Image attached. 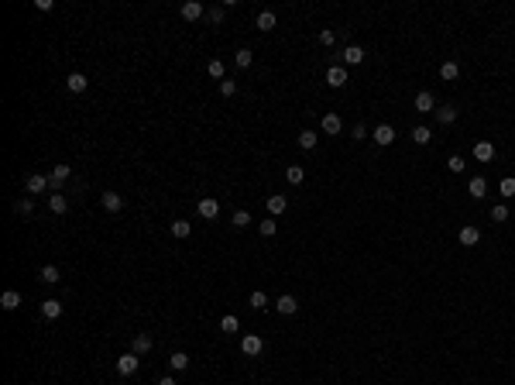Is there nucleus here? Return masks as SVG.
Returning <instances> with one entry per match:
<instances>
[{
  "mask_svg": "<svg viewBox=\"0 0 515 385\" xmlns=\"http://www.w3.org/2000/svg\"><path fill=\"white\" fill-rule=\"evenodd\" d=\"M137 364H141V358H137L134 351L120 354V358H117V375H124V378H127V375H134V372H137Z\"/></svg>",
  "mask_w": 515,
  "mask_h": 385,
  "instance_id": "1",
  "label": "nucleus"
},
{
  "mask_svg": "<svg viewBox=\"0 0 515 385\" xmlns=\"http://www.w3.org/2000/svg\"><path fill=\"white\" fill-rule=\"evenodd\" d=\"M240 351L248 354V358H258V354L264 351V340L258 337V334H248V337H240Z\"/></svg>",
  "mask_w": 515,
  "mask_h": 385,
  "instance_id": "2",
  "label": "nucleus"
},
{
  "mask_svg": "<svg viewBox=\"0 0 515 385\" xmlns=\"http://www.w3.org/2000/svg\"><path fill=\"white\" fill-rule=\"evenodd\" d=\"M69 176H72V165H55V169H52V176H48V189L58 192V189H62V182H66Z\"/></svg>",
  "mask_w": 515,
  "mask_h": 385,
  "instance_id": "3",
  "label": "nucleus"
},
{
  "mask_svg": "<svg viewBox=\"0 0 515 385\" xmlns=\"http://www.w3.org/2000/svg\"><path fill=\"white\" fill-rule=\"evenodd\" d=\"M179 14H182L186 21H199V17H203V14H206V7H203V4H199V0H186L182 7H179Z\"/></svg>",
  "mask_w": 515,
  "mask_h": 385,
  "instance_id": "4",
  "label": "nucleus"
},
{
  "mask_svg": "<svg viewBox=\"0 0 515 385\" xmlns=\"http://www.w3.org/2000/svg\"><path fill=\"white\" fill-rule=\"evenodd\" d=\"M340 59H343V66H361V62H364V48L361 45H347L340 52Z\"/></svg>",
  "mask_w": 515,
  "mask_h": 385,
  "instance_id": "5",
  "label": "nucleus"
},
{
  "mask_svg": "<svg viewBox=\"0 0 515 385\" xmlns=\"http://www.w3.org/2000/svg\"><path fill=\"white\" fill-rule=\"evenodd\" d=\"M217 214H220V203L213 200V196H203V200H199V217H206V220H217Z\"/></svg>",
  "mask_w": 515,
  "mask_h": 385,
  "instance_id": "6",
  "label": "nucleus"
},
{
  "mask_svg": "<svg viewBox=\"0 0 515 385\" xmlns=\"http://www.w3.org/2000/svg\"><path fill=\"white\" fill-rule=\"evenodd\" d=\"M86 86H90V80H86L83 72H69V76H66V90L69 93H83Z\"/></svg>",
  "mask_w": 515,
  "mask_h": 385,
  "instance_id": "7",
  "label": "nucleus"
},
{
  "mask_svg": "<svg viewBox=\"0 0 515 385\" xmlns=\"http://www.w3.org/2000/svg\"><path fill=\"white\" fill-rule=\"evenodd\" d=\"M375 141H378L381 148H388L392 141H395V127H392V124H378V127H375Z\"/></svg>",
  "mask_w": 515,
  "mask_h": 385,
  "instance_id": "8",
  "label": "nucleus"
},
{
  "mask_svg": "<svg viewBox=\"0 0 515 385\" xmlns=\"http://www.w3.org/2000/svg\"><path fill=\"white\" fill-rule=\"evenodd\" d=\"M326 83H330L333 90H340L343 83H347V69H343V66H333V69H326Z\"/></svg>",
  "mask_w": 515,
  "mask_h": 385,
  "instance_id": "9",
  "label": "nucleus"
},
{
  "mask_svg": "<svg viewBox=\"0 0 515 385\" xmlns=\"http://www.w3.org/2000/svg\"><path fill=\"white\" fill-rule=\"evenodd\" d=\"M467 192L474 196V200H484V196H488V179H484V176H474L470 186H467Z\"/></svg>",
  "mask_w": 515,
  "mask_h": 385,
  "instance_id": "10",
  "label": "nucleus"
},
{
  "mask_svg": "<svg viewBox=\"0 0 515 385\" xmlns=\"http://www.w3.org/2000/svg\"><path fill=\"white\" fill-rule=\"evenodd\" d=\"M275 306H278V313H285V317H292V313H296V310H299V303H296V296H278V299H275Z\"/></svg>",
  "mask_w": 515,
  "mask_h": 385,
  "instance_id": "11",
  "label": "nucleus"
},
{
  "mask_svg": "<svg viewBox=\"0 0 515 385\" xmlns=\"http://www.w3.org/2000/svg\"><path fill=\"white\" fill-rule=\"evenodd\" d=\"M103 210H110V214L124 210V196L120 192H103Z\"/></svg>",
  "mask_w": 515,
  "mask_h": 385,
  "instance_id": "12",
  "label": "nucleus"
},
{
  "mask_svg": "<svg viewBox=\"0 0 515 385\" xmlns=\"http://www.w3.org/2000/svg\"><path fill=\"white\" fill-rule=\"evenodd\" d=\"M474 159L478 162H491L495 159V145L491 141H478V145H474Z\"/></svg>",
  "mask_w": 515,
  "mask_h": 385,
  "instance_id": "13",
  "label": "nucleus"
},
{
  "mask_svg": "<svg viewBox=\"0 0 515 385\" xmlns=\"http://www.w3.org/2000/svg\"><path fill=\"white\" fill-rule=\"evenodd\" d=\"M24 189H28V192H45V189H48V176H38V172H34V176H28Z\"/></svg>",
  "mask_w": 515,
  "mask_h": 385,
  "instance_id": "14",
  "label": "nucleus"
},
{
  "mask_svg": "<svg viewBox=\"0 0 515 385\" xmlns=\"http://www.w3.org/2000/svg\"><path fill=\"white\" fill-rule=\"evenodd\" d=\"M42 317H45V320H58V317H62V303H58V299H45V303H42Z\"/></svg>",
  "mask_w": 515,
  "mask_h": 385,
  "instance_id": "15",
  "label": "nucleus"
},
{
  "mask_svg": "<svg viewBox=\"0 0 515 385\" xmlns=\"http://www.w3.org/2000/svg\"><path fill=\"white\" fill-rule=\"evenodd\" d=\"M323 131H326V134H340L343 121L337 117V113H323Z\"/></svg>",
  "mask_w": 515,
  "mask_h": 385,
  "instance_id": "16",
  "label": "nucleus"
},
{
  "mask_svg": "<svg viewBox=\"0 0 515 385\" xmlns=\"http://www.w3.org/2000/svg\"><path fill=\"white\" fill-rule=\"evenodd\" d=\"M478 241H481V230H478V227H460V244H464V248H474Z\"/></svg>",
  "mask_w": 515,
  "mask_h": 385,
  "instance_id": "17",
  "label": "nucleus"
},
{
  "mask_svg": "<svg viewBox=\"0 0 515 385\" xmlns=\"http://www.w3.org/2000/svg\"><path fill=\"white\" fill-rule=\"evenodd\" d=\"M38 279H42V282H45V285H55L58 279H62V272H58L55 265H45V268L38 272Z\"/></svg>",
  "mask_w": 515,
  "mask_h": 385,
  "instance_id": "18",
  "label": "nucleus"
},
{
  "mask_svg": "<svg viewBox=\"0 0 515 385\" xmlns=\"http://www.w3.org/2000/svg\"><path fill=\"white\" fill-rule=\"evenodd\" d=\"M48 206H52V214H66V210H69V200L62 196V192H52V196H48Z\"/></svg>",
  "mask_w": 515,
  "mask_h": 385,
  "instance_id": "19",
  "label": "nucleus"
},
{
  "mask_svg": "<svg viewBox=\"0 0 515 385\" xmlns=\"http://www.w3.org/2000/svg\"><path fill=\"white\" fill-rule=\"evenodd\" d=\"M433 107H436L433 93H419V97H416V110H419V113H433Z\"/></svg>",
  "mask_w": 515,
  "mask_h": 385,
  "instance_id": "20",
  "label": "nucleus"
},
{
  "mask_svg": "<svg viewBox=\"0 0 515 385\" xmlns=\"http://www.w3.org/2000/svg\"><path fill=\"white\" fill-rule=\"evenodd\" d=\"M0 306H4V310H17V306H21V293L7 289V293L0 296Z\"/></svg>",
  "mask_w": 515,
  "mask_h": 385,
  "instance_id": "21",
  "label": "nucleus"
},
{
  "mask_svg": "<svg viewBox=\"0 0 515 385\" xmlns=\"http://www.w3.org/2000/svg\"><path fill=\"white\" fill-rule=\"evenodd\" d=\"M285 206H289L285 196H278V192H275V196H268V214H285Z\"/></svg>",
  "mask_w": 515,
  "mask_h": 385,
  "instance_id": "22",
  "label": "nucleus"
},
{
  "mask_svg": "<svg viewBox=\"0 0 515 385\" xmlns=\"http://www.w3.org/2000/svg\"><path fill=\"white\" fill-rule=\"evenodd\" d=\"M412 141H416V145H429V141H433V131H429V127H412Z\"/></svg>",
  "mask_w": 515,
  "mask_h": 385,
  "instance_id": "23",
  "label": "nucleus"
},
{
  "mask_svg": "<svg viewBox=\"0 0 515 385\" xmlns=\"http://www.w3.org/2000/svg\"><path fill=\"white\" fill-rule=\"evenodd\" d=\"M172 234H175V238H189V234H193V224H189V220H172Z\"/></svg>",
  "mask_w": 515,
  "mask_h": 385,
  "instance_id": "24",
  "label": "nucleus"
},
{
  "mask_svg": "<svg viewBox=\"0 0 515 385\" xmlns=\"http://www.w3.org/2000/svg\"><path fill=\"white\" fill-rule=\"evenodd\" d=\"M206 72H210V76H213V80H220V83L227 80V76H223V72H227V69H223V62H220V59H210V66H206Z\"/></svg>",
  "mask_w": 515,
  "mask_h": 385,
  "instance_id": "25",
  "label": "nucleus"
},
{
  "mask_svg": "<svg viewBox=\"0 0 515 385\" xmlns=\"http://www.w3.org/2000/svg\"><path fill=\"white\" fill-rule=\"evenodd\" d=\"M440 76H443L446 83L457 80V76H460V66H457V62H443V66H440Z\"/></svg>",
  "mask_w": 515,
  "mask_h": 385,
  "instance_id": "26",
  "label": "nucleus"
},
{
  "mask_svg": "<svg viewBox=\"0 0 515 385\" xmlns=\"http://www.w3.org/2000/svg\"><path fill=\"white\" fill-rule=\"evenodd\" d=\"M169 364H172V372H186V368H189V358H186L182 351H175L169 358Z\"/></svg>",
  "mask_w": 515,
  "mask_h": 385,
  "instance_id": "27",
  "label": "nucleus"
},
{
  "mask_svg": "<svg viewBox=\"0 0 515 385\" xmlns=\"http://www.w3.org/2000/svg\"><path fill=\"white\" fill-rule=\"evenodd\" d=\"M285 179L292 182V186H299V182L306 179V172H302V165H289V169H285Z\"/></svg>",
  "mask_w": 515,
  "mask_h": 385,
  "instance_id": "28",
  "label": "nucleus"
},
{
  "mask_svg": "<svg viewBox=\"0 0 515 385\" xmlns=\"http://www.w3.org/2000/svg\"><path fill=\"white\" fill-rule=\"evenodd\" d=\"M151 351V337L148 334H137L134 337V354H148Z\"/></svg>",
  "mask_w": 515,
  "mask_h": 385,
  "instance_id": "29",
  "label": "nucleus"
},
{
  "mask_svg": "<svg viewBox=\"0 0 515 385\" xmlns=\"http://www.w3.org/2000/svg\"><path fill=\"white\" fill-rule=\"evenodd\" d=\"M436 121H440V124H454V121H457V110H454V107H440V110H436Z\"/></svg>",
  "mask_w": 515,
  "mask_h": 385,
  "instance_id": "30",
  "label": "nucleus"
},
{
  "mask_svg": "<svg viewBox=\"0 0 515 385\" xmlns=\"http://www.w3.org/2000/svg\"><path fill=\"white\" fill-rule=\"evenodd\" d=\"M220 330H223V334H237V330H240V320H237V317H230V313H227V317L220 320Z\"/></svg>",
  "mask_w": 515,
  "mask_h": 385,
  "instance_id": "31",
  "label": "nucleus"
},
{
  "mask_svg": "<svg viewBox=\"0 0 515 385\" xmlns=\"http://www.w3.org/2000/svg\"><path fill=\"white\" fill-rule=\"evenodd\" d=\"M223 17H227V7H210L206 11V21L210 24H223Z\"/></svg>",
  "mask_w": 515,
  "mask_h": 385,
  "instance_id": "32",
  "label": "nucleus"
},
{
  "mask_svg": "<svg viewBox=\"0 0 515 385\" xmlns=\"http://www.w3.org/2000/svg\"><path fill=\"white\" fill-rule=\"evenodd\" d=\"M230 224H234V227H237V230H244V227H248V224H251V214H248V210H237V214H234V217H230Z\"/></svg>",
  "mask_w": 515,
  "mask_h": 385,
  "instance_id": "33",
  "label": "nucleus"
},
{
  "mask_svg": "<svg viewBox=\"0 0 515 385\" xmlns=\"http://www.w3.org/2000/svg\"><path fill=\"white\" fill-rule=\"evenodd\" d=\"M258 28H261V31H272V28H275V14L272 11H261V14H258Z\"/></svg>",
  "mask_w": 515,
  "mask_h": 385,
  "instance_id": "34",
  "label": "nucleus"
},
{
  "mask_svg": "<svg viewBox=\"0 0 515 385\" xmlns=\"http://www.w3.org/2000/svg\"><path fill=\"white\" fill-rule=\"evenodd\" d=\"M14 214H17V217H31L34 214V203H31V200H17V203H14Z\"/></svg>",
  "mask_w": 515,
  "mask_h": 385,
  "instance_id": "35",
  "label": "nucleus"
},
{
  "mask_svg": "<svg viewBox=\"0 0 515 385\" xmlns=\"http://www.w3.org/2000/svg\"><path fill=\"white\" fill-rule=\"evenodd\" d=\"M316 141H320V138L313 134V131H302V134H299V148H306V151H309V148H316Z\"/></svg>",
  "mask_w": 515,
  "mask_h": 385,
  "instance_id": "36",
  "label": "nucleus"
},
{
  "mask_svg": "<svg viewBox=\"0 0 515 385\" xmlns=\"http://www.w3.org/2000/svg\"><path fill=\"white\" fill-rule=\"evenodd\" d=\"M498 189H502V196H505V200H512V196H515V179H512V176H505Z\"/></svg>",
  "mask_w": 515,
  "mask_h": 385,
  "instance_id": "37",
  "label": "nucleus"
},
{
  "mask_svg": "<svg viewBox=\"0 0 515 385\" xmlns=\"http://www.w3.org/2000/svg\"><path fill=\"white\" fill-rule=\"evenodd\" d=\"M248 303H251V310H264V306H268V296L258 289V293H251V299H248Z\"/></svg>",
  "mask_w": 515,
  "mask_h": 385,
  "instance_id": "38",
  "label": "nucleus"
},
{
  "mask_svg": "<svg viewBox=\"0 0 515 385\" xmlns=\"http://www.w3.org/2000/svg\"><path fill=\"white\" fill-rule=\"evenodd\" d=\"M251 59H254V55L248 52V48H237V55H234V62H237L240 69H248V66H251Z\"/></svg>",
  "mask_w": 515,
  "mask_h": 385,
  "instance_id": "39",
  "label": "nucleus"
},
{
  "mask_svg": "<svg viewBox=\"0 0 515 385\" xmlns=\"http://www.w3.org/2000/svg\"><path fill=\"white\" fill-rule=\"evenodd\" d=\"M491 220H495V224H505V220H508V206L498 203V206L491 210Z\"/></svg>",
  "mask_w": 515,
  "mask_h": 385,
  "instance_id": "40",
  "label": "nucleus"
},
{
  "mask_svg": "<svg viewBox=\"0 0 515 385\" xmlns=\"http://www.w3.org/2000/svg\"><path fill=\"white\" fill-rule=\"evenodd\" d=\"M258 230H261L264 238H272L275 230H278V224H275V220H261V224H258Z\"/></svg>",
  "mask_w": 515,
  "mask_h": 385,
  "instance_id": "41",
  "label": "nucleus"
},
{
  "mask_svg": "<svg viewBox=\"0 0 515 385\" xmlns=\"http://www.w3.org/2000/svg\"><path fill=\"white\" fill-rule=\"evenodd\" d=\"M220 93H223V97H234V93H237V83H234V80H223V83H220Z\"/></svg>",
  "mask_w": 515,
  "mask_h": 385,
  "instance_id": "42",
  "label": "nucleus"
},
{
  "mask_svg": "<svg viewBox=\"0 0 515 385\" xmlns=\"http://www.w3.org/2000/svg\"><path fill=\"white\" fill-rule=\"evenodd\" d=\"M446 169H450V172H464V159H460V155H450Z\"/></svg>",
  "mask_w": 515,
  "mask_h": 385,
  "instance_id": "43",
  "label": "nucleus"
},
{
  "mask_svg": "<svg viewBox=\"0 0 515 385\" xmlns=\"http://www.w3.org/2000/svg\"><path fill=\"white\" fill-rule=\"evenodd\" d=\"M34 7H38V11H52V7H55V0H34Z\"/></svg>",
  "mask_w": 515,
  "mask_h": 385,
  "instance_id": "44",
  "label": "nucleus"
},
{
  "mask_svg": "<svg viewBox=\"0 0 515 385\" xmlns=\"http://www.w3.org/2000/svg\"><path fill=\"white\" fill-rule=\"evenodd\" d=\"M320 42L323 45H333V31H320Z\"/></svg>",
  "mask_w": 515,
  "mask_h": 385,
  "instance_id": "45",
  "label": "nucleus"
},
{
  "mask_svg": "<svg viewBox=\"0 0 515 385\" xmlns=\"http://www.w3.org/2000/svg\"><path fill=\"white\" fill-rule=\"evenodd\" d=\"M158 385H175V378H172V375H165V378H158Z\"/></svg>",
  "mask_w": 515,
  "mask_h": 385,
  "instance_id": "46",
  "label": "nucleus"
}]
</instances>
